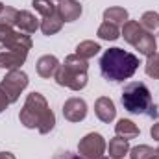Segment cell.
<instances>
[{"instance_id": "cell-1", "label": "cell", "mask_w": 159, "mask_h": 159, "mask_svg": "<svg viewBox=\"0 0 159 159\" xmlns=\"http://www.w3.org/2000/svg\"><path fill=\"white\" fill-rule=\"evenodd\" d=\"M139 57L124 48H109L100 57V72L107 81H124L129 80L139 69Z\"/></svg>"}, {"instance_id": "cell-2", "label": "cell", "mask_w": 159, "mask_h": 159, "mask_svg": "<svg viewBox=\"0 0 159 159\" xmlns=\"http://www.w3.org/2000/svg\"><path fill=\"white\" fill-rule=\"evenodd\" d=\"M19 119L26 128H30V129L37 128V131L43 135L50 133L54 129V124H56V115L48 107V102L41 93L28 94V98L19 113Z\"/></svg>"}, {"instance_id": "cell-3", "label": "cell", "mask_w": 159, "mask_h": 159, "mask_svg": "<svg viewBox=\"0 0 159 159\" xmlns=\"http://www.w3.org/2000/svg\"><path fill=\"white\" fill-rule=\"evenodd\" d=\"M120 102L124 106L126 111L133 113V115H146L150 119H157L159 111L157 106L152 100L150 89L146 87V83L143 81H131L124 87Z\"/></svg>"}, {"instance_id": "cell-4", "label": "cell", "mask_w": 159, "mask_h": 159, "mask_svg": "<svg viewBox=\"0 0 159 159\" xmlns=\"http://www.w3.org/2000/svg\"><path fill=\"white\" fill-rule=\"evenodd\" d=\"M87 70H89L87 61L76 54H70L57 67L54 78L57 81V85H61V87H69L72 91H81L87 85Z\"/></svg>"}, {"instance_id": "cell-5", "label": "cell", "mask_w": 159, "mask_h": 159, "mask_svg": "<svg viewBox=\"0 0 159 159\" xmlns=\"http://www.w3.org/2000/svg\"><path fill=\"white\" fill-rule=\"evenodd\" d=\"M28 74L26 72H22V70H19V69H15V70H9L2 81H0V89L6 93V96L9 98V102L13 104V102H17L19 100V96H20V93L28 87Z\"/></svg>"}, {"instance_id": "cell-6", "label": "cell", "mask_w": 159, "mask_h": 159, "mask_svg": "<svg viewBox=\"0 0 159 159\" xmlns=\"http://www.w3.org/2000/svg\"><path fill=\"white\" fill-rule=\"evenodd\" d=\"M107 150V144H106V139L93 131V133H87L81 141L78 143V152L81 157L85 159H104V154Z\"/></svg>"}, {"instance_id": "cell-7", "label": "cell", "mask_w": 159, "mask_h": 159, "mask_svg": "<svg viewBox=\"0 0 159 159\" xmlns=\"http://www.w3.org/2000/svg\"><path fill=\"white\" fill-rule=\"evenodd\" d=\"M28 52H30V50L20 48V46L0 44V69H6V70H15V69H19V67L26 61Z\"/></svg>"}, {"instance_id": "cell-8", "label": "cell", "mask_w": 159, "mask_h": 159, "mask_svg": "<svg viewBox=\"0 0 159 159\" xmlns=\"http://www.w3.org/2000/svg\"><path fill=\"white\" fill-rule=\"evenodd\" d=\"M0 43L7 46H20L26 50L32 48V39L28 34L17 32L13 30V26H7V24H0Z\"/></svg>"}, {"instance_id": "cell-9", "label": "cell", "mask_w": 159, "mask_h": 159, "mask_svg": "<svg viewBox=\"0 0 159 159\" xmlns=\"http://www.w3.org/2000/svg\"><path fill=\"white\" fill-rule=\"evenodd\" d=\"M63 117L69 122H81L87 117V104H85V100H81L78 96L69 98L63 104Z\"/></svg>"}, {"instance_id": "cell-10", "label": "cell", "mask_w": 159, "mask_h": 159, "mask_svg": "<svg viewBox=\"0 0 159 159\" xmlns=\"http://www.w3.org/2000/svg\"><path fill=\"white\" fill-rule=\"evenodd\" d=\"M94 115L98 117L100 122L104 124H109L113 122L117 117V109H115V104L109 96H100L96 102H94Z\"/></svg>"}, {"instance_id": "cell-11", "label": "cell", "mask_w": 159, "mask_h": 159, "mask_svg": "<svg viewBox=\"0 0 159 159\" xmlns=\"http://www.w3.org/2000/svg\"><path fill=\"white\" fill-rule=\"evenodd\" d=\"M15 26L19 28V32L30 35V34H35L39 30L41 22L34 13H30V11H19L17 13V19H15Z\"/></svg>"}, {"instance_id": "cell-12", "label": "cell", "mask_w": 159, "mask_h": 159, "mask_svg": "<svg viewBox=\"0 0 159 159\" xmlns=\"http://www.w3.org/2000/svg\"><path fill=\"white\" fill-rule=\"evenodd\" d=\"M57 15L63 19V22H72L81 15V4L78 0H61L57 4Z\"/></svg>"}, {"instance_id": "cell-13", "label": "cell", "mask_w": 159, "mask_h": 159, "mask_svg": "<svg viewBox=\"0 0 159 159\" xmlns=\"http://www.w3.org/2000/svg\"><path fill=\"white\" fill-rule=\"evenodd\" d=\"M57 67H59L57 57H56V56H50V54L41 56L39 59H37V65H35L37 74H39L41 78H52V76L56 74Z\"/></svg>"}, {"instance_id": "cell-14", "label": "cell", "mask_w": 159, "mask_h": 159, "mask_svg": "<svg viewBox=\"0 0 159 159\" xmlns=\"http://www.w3.org/2000/svg\"><path fill=\"white\" fill-rule=\"evenodd\" d=\"M143 34H144V30L139 24V20H126V24L122 26V32H120V35L124 37V41L129 43L131 46H135V43L139 41V37Z\"/></svg>"}, {"instance_id": "cell-15", "label": "cell", "mask_w": 159, "mask_h": 159, "mask_svg": "<svg viewBox=\"0 0 159 159\" xmlns=\"http://www.w3.org/2000/svg\"><path fill=\"white\" fill-rule=\"evenodd\" d=\"M115 133H117V137H122V139L129 141V139H135L141 133V129H139V126L135 122H131L129 119H120L117 122V126H115Z\"/></svg>"}, {"instance_id": "cell-16", "label": "cell", "mask_w": 159, "mask_h": 159, "mask_svg": "<svg viewBox=\"0 0 159 159\" xmlns=\"http://www.w3.org/2000/svg\"><path fill=\"white\" fill-rule=\"evenodd\" d=\"M135 48L139 50V54H143V56H146V57L154 56V54H156V48H157L156 35L144 30V34H143V35L139 37V41L135 43Z\"/></svg>"}, {"instance_id": "cell-17", "label": "cell", "mask_w": 159, "mask_h": 159, "mask_svg": "<svg viewBox=\"0 0 159 159\" xmlns=\"http://www.w3.org/2000/svg\"><path fill=\"white\" fill-rule=\"evenodd\" d=\"M107 154L111 159H122L126 154H129V143L122 137H115L109 141V146H107Z\"/></svg>"}, {"instance_id": "cell-18", "label": "cell", "mask_w": 159, "mask_h": 159, "mask_svg": "<svg viewBox=\"0 0 159 159\" xmlns=\"http://www.w3.org/2000/svg\"><path fill=\"white\" fill-rule=\"evenodd\" d=\"M104 20L106 22H111L115 26H124L128 19V11L124 7H119V6H113V7H107L104 11Z\"/></svg>"}, {"instance_id": "cell-19", "label": "cell", "mask_w": 159, "mask_h": 159, "mask_svg": "<svg viewBox=\"0 0 159 159\" xmlns=\"http://www.w3.org/2000/svg\"><path fill=\"white\" fill-rule=\"evenodd\" d=\"M61 28H63V19L57 15V11H56L54 15L44 17V19L41 20V32H43L44 35H54V34H57Z\"/></svg>"}, {"instance_id": "cell-20", "label": "cell", "mask_w": 159, "mask_h": 159, "mask_svg": "<svg viewBox=\"0 0 159 159\" xmlns=\"http://www.w3.org/2000/svg\"><path fill=\"white\" fill-rule=\"evenodd\" d=\"M100 50H102V48H100L98 43H94V41H81L78 46H76V56H80L81 59L87 61V59L94 57Z\"/></svg>"}, {"instance_id": "cell-21", "label": "cell", "mask_w": 159, "mask_h": 159, "mask_svg": "<svg viewBox=\"0 0 159 159\" xmlns=\"http://www.w3.org/2000/svg\"><path fill=\"white\" fill-rule=\"evenodd\" d=\"M159 154V148H152L148 144H139L129 148V157L131 159H154Z\"/></svg>"}, {"instance_id": "cell-22", "label": "cell", "mask_w": 159, "mask_h": 159, "mask_svg": "<svg viewBox=\"0 0 159 159\" xmlns=\"http://www.w3.org/2000/svg\"><path fill=\"white\" fill-rule=\"evenodd\" d=\"M139 24L143 26V30H146V32H150V34L159 32V13H156V11H146V13H143Z\"/></svg>"}, {"instance_id": "cell-23", "label": "cell", "mask_w": 159, "mask_h": 159, "mask_svg": "<svg viewBox=\"0 0 159 159\" xmlns=\"http://www.w3.org/2000/svg\"><path fill=\"white\" fill-rule=\"evenodd\" d=\"M96 35H98L100 39H104V41H117L120 37V30H119V26H115V24L104 20V22L100 24Z\"/></svg>"}, {"instance_id": "cell-24", "label": "cell", "mask_w": 159, "mask_h": 159, "mask_svg": "<svg viewBox=\"0 0 159 159\" xmlns=\"http://www.w3.org/2000/svg\"><path fill=\"white\" fill-rule=\"evenodd\" d=\"M32 6L35 7L37 13L43 15V19L44 17H50V15H54L57 11V6L52 0H32Z\"/></svg>"}, {"instance_id": "cell-25", "label": "cell", "mask_w": 159, "mask_h": 159, "mask_svg": "<svg viewBox=\"0 0 159 159\" xmlns=\"http://www.w3.org/2000/svg\"><path fill=\"white\" fill-rule=\"evenodd\" d=\"M144 70L150 78L159 80V52H156L154 56H150L146 59V65H144Z\"/></svg>"}, {"instance_id": "cell-26", "label": "cell", "mask_w": 159, "mask_h": 159, "mask_svg": "<svg viewBox=\"0 0 159 159\" xmlns=\"http://www.w3.org/2000/svg\"><path fill=\"white\" fill-rule=\"evenodd\" d=\"M17 13H19V9H15V7H9V6H4V9H2V13H0V24L15 26Z\"/></svg>"}, {"instance_id": "cell-27", "label": "cell", "mask_w": 159, "mask_h": 159, "mask_svg": "<svg viewBox=\"0 0 159 159\" xmlns=\"http://www.w3.org/2000/svg\"><path fill=\"white\" fill-rule=\"evenodd\" d=\"M9 104H11V102H9V98H7V96H6V93L0 89V113H2V111H4Z\"/></svg>"}, {"instance_id": "cell-28", "label": "cell", "mask_w": 159, "mask_h": 159, "mask_svg": "<svg viewBox=\"0 0 159 159\" xmlns=\"http://www.w3.org/2000/svg\"><path fill=\"white\" fill-rule=\"evenodd\" d=\"M56 159H85V157H81V156H76V154H70V152H65V154L57 156Z\"/></svg>"}, {"instance_id": "cell-29", "label": "cell", "mask_w": 159, "mask_h": 159, "mask_svg": "<svg viewBox=\"0 0 159 159\" xmlns=\"http://www.w3.org/2000/svg\"><path fill=\"white\" fill-rule=\"evenodd\" d=\"M150 135H152L156 141H159V120H157V124H154V126L150 128Z\"/></svg>"}, {"instance_id": "cell-30", "label": "cell", "mask_w": 159, "mask_h": 159, "mask_svg": "<svg viewBox=\"0 0 159 159\" xmlns=\"http://www.w3.org/2000/svg\"><path fill=\"white\" fill-rule=\"evenodd\" d=\"M0 159H15L11 152H0Z\"/></svg>"}, {"instance_id": "cell-31", "label": "cell", "mask_w": 159, "mask_h": 159, "mask_svg": "<svg viewBox=\"0 0 159 159\" xmlns=\"http://www.w3.org/2000/svg\"><path fill=\"white\" fill-rule=\"evenodd\" d=\"M2 9H4V4H2V2H0V13H2Z\"/></svg>"}, {"instance_id": "cell-32", "label": "cell", "mask_w": 159, "mask_h": 159, "mask_svg": "<svg viewBox=\"0 0 159 159\" xmlns=\"http://www.w3.org/2000/svg\"><path fill=\"white\" fill-rule=\"evenodd\" d=\"M154 159H159V154H157V156H156V157H154Z\"/></svg>"}, {"instance_id": "cell-33", "label": "cell", "mask_w": 159, "mask_h": 159, "mask_svg": "<svg viewBox=\"0 0 159 159\" xmlns=\"http://www.w3.org/2000/svg\"><path fill=\"white\" fill-rule=\"evenodd\" d=\"M59 2H61V0H59Z\"/></svg>"}]
</instances>
